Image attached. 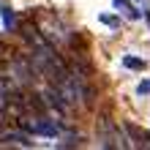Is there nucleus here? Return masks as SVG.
Segmentation results:
<instances>
[{
	"instance_id": "obj_3",
	"label": "nucleus",
	"mask_w": 150,
	"mask_h": 150,
	"mask_svg": "<svg viewBox=\"0 0 150 150\" xmlns=\"http://www.w3.org/2000/svg\"><path fill=\"white\" fill-rule=\"evenodd\" d=\"M14 79L11 76H6V74H0V117L3 115H8V98H11V90H14Z\"/></svg>"
},
{
	"instance_id": "obj_2",
	"label": "nucleus",
	"mask_w": 150,
	"mask_h": 150,
	"mask_svg": "<svg viewBox=\"0 0 150 150\" xmlns=\"http://www.w3.org/2000/svg\"><path fill=\"white\" fill-rule=\"evenodd\" d=\"M0 147H33V139L28 134L11 131V134H0Z\"/></svg>"
},
{
	"instance_id": "obj_1",
	"label": "nucleus",
	"mask_w": 150,
	"mask_h": 150,
	"mask_svg": "<svg viewBox=\"0 0 150 150\" xmlns=\"http://www.w3.org/2000/svg\"><path fill=\"white\" fill-rule=\"evenodd\" d=\"M98 145H101V147H128L131 139L123 137L120 128L115 126L107 115H104V117L98 120Z\"/></svg>"
}]
</instances>
